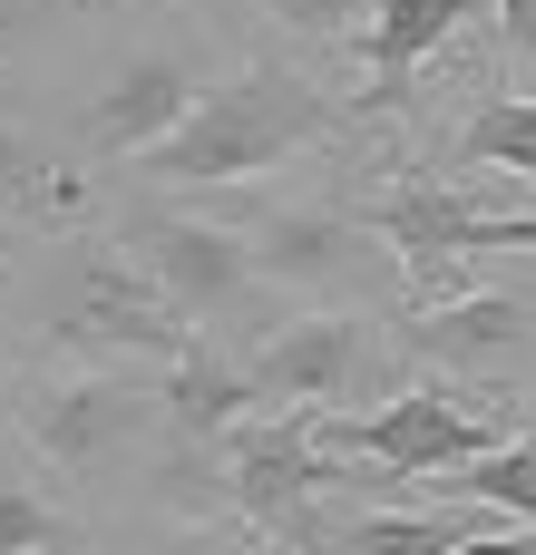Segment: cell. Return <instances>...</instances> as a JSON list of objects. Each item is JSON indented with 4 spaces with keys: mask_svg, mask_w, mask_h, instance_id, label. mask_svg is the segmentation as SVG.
I'll return each mask as SVG.
<instances>
[{
    "mask_svg": "<svg viewBox=\"0 0 536 555\" xmlns=\"http://www.w3.org/2000/svg\"><path fill=\"white\" fill-rule=\"evenodd\" d=\"M371 361H381L371 322H352V312H303V322L264 332L254 380H264V400H283V410H332V400H352V390L371 380Z\"/></svg>",
    "mask_w": 536,
    "mask_h": 555,
    "instance_id": "obj_8",
    "label": "cell"
},
{
    "mask_svg": "<svg viewBox=\"0 0 536 555\" xmlns=\"http://www.w3.org/2000/svg\"><path fill=\"white\" fill-rule=\"evenodd\" d=\"M371 10H381V0H273V20L312 29V39H322V29H352V20L371 29Z\"/></svg>",
    "mask_w": 536,
    "mask_h": 555,
    "instance_id": "obj_18",
    "label": "cell"
},
{
    "mask_svg": "<svg viewBox=\"0 0 536 555\" xmlns=\"http://www.w3.org/2000/svg\"><path fill=\"white\" fill-rule=\"evenodd\" d=\"M0 555H78V537H68V517L49 498L0 488Z\"/></svg>",
    "mask_w": 536,
    "mask_h": 555,
    "instance_id": "obj_17",
    "label": "cell"
},
{
    "mask_svg": "<svg viewBox=\"0 0 536 555\" xmlns=\"http://www.w3.org/2000/svg\"><path fill=\"white\" fill-rule=\"evenodd\" d=\"M0 380H10V371H0Z\"/></svg>",
    "mask_w": 536,
    "mask_h": 555,
    "instance_id": "obj_23",
    "label": "cell"
},
{
    "mask_svg": "<svg viewBox=\"0 0 536 555\" xmlns=\"http://www.w3.org/2000/svg\"><path fill=\"white\" fill-rule=\"evenodd\" d=\"M0 195H20V205H39V176H29V156H20V137H10V107H0Z\"/></svg>",
    "mask_w": 536,
    "mask_h": 555,
    "instance_id": "obj_19",
    "label": "cell"
},
{
    "mask_svg": "<svg viewBox=\"0 0 536 555\" xmlns=\"http://www.w3.org/2000/svg\"><path fill=\"white\" fill-rule=\"evenodd\" d=\"M117 254H127L186 322H215V312H234V302L264 283L254 234H234V224H215V215H176V205L127 215V224H117Z\"/></svg>",
    "mask_w": 536,
    "mask_h": 555,
    "instance_id": "obj_5",
    "label": "cell"
},
{
    "mask_svg": "<svg viewBox=\"0 0 536 555\" xmlns=\"http://www.w3.org/2000/svg\"><path fill=\"white\" fill-rule=\"evenodd\" d=\"M498 39H508V59L536 68V0H498Z\"/></svg>",
    "mask_w": 536,
    "mask_h": 555,
    "instance_id": "obj_20",
    "label": "cell"
},
{
    "mask_svg": "<svg viewBox=\"0 0 536 555\" xmlns=\"http://www.w3.org/2000/svg\"><path fill=\"white\" fill-rule=\"evenodd\" d=\"M469 10H478V0H381V10H371V29H361L371 107H400L410 68H430V59L459 39V20H469Z\"/></svg>",
    "mask_w": 536,
    "mask_h": 555,
    "instance_id": "obj_12",
    "label": "cell"
},
{
    "mask_svg": "<svg viewBox=\"0 0 536 555\" xmlns=\"http://www.w3.org/2000/svg\"><path fill=\"white\" fill-rule=\"evenodd\" d=\"M10 244H20V234H10V215H0V254H10Z\"/></svg>",
    "mask_w": 536,
    "mask_h": 555,
    "instance_id": "obj_22",
    "label": "cell"
},
{
    "mask_svg": "<svg viewBox=\"0 0 536 555\" xmlns=\"http://www.w3.org/2000/svg\"><path fill=\"white\" fill-rule=\"evenodd\" d=\"M312 137H332V98L303 68H234L225 88L195 98V117L156 156H137V176H156V185H244V176L283 166L293 146H312Z\"/></svg>",
    "mask_w": 536,
    "mask_h": 555,
    "instance_id": "obj_1",
    "label": "cell"
},
{
    "mask_svg": "<svg viewBox=\"0 0 536 555\" xmlns=\"http://www.w3.org/2000/svg\"><path fill=\"white\" fill-rule=\"evenodd\" d=\"M352 234H361V215H342V205H273L254 224V263L283 293H332L352 273Z\"/></svg>",
    "mask_w": 536,
    "mask_h": 555,
    "instance_id": "obj_11",
    "label": "cell"
},
{
    "mask_svg": "<svg viewBox=\"0 0 536 555\" xmlns=\"http://www.w3.org/2000/svg\"><path fill=\"white\" fill-rule=\"evenodd\" d=\"M352 215H361V234H381V244L400 254L420 312L478 293V283H469L478 254H536V215L527 205H478V195H459V185H439V176H400L391 195H371V205H352Z\"/></svg>",
    "mask_w": 536,
    "mask_h": 555,
    "instance_id": "obj_2",
    "label": "cell"
},
{
    "mask_svg": "<svg viewBox=\"0 0 536 555\" xmlns=\"http://www.w3.org/2000/svg\"><path fill=\"white\" fill-rule=\"evenodd\" d=\"M137 429H146V400L117 371H98V361H59V371H29L20 380V439L49 468H98Z\"/></svg>",
    "mask_w": 536,
    "mask_h": 555,
    "instance_id": "obj_7",
    "label": "cell"
},
{
    "mask_svg": "<svg viewBox=\"0 0 536 555\" xmlns=\"http://www.w3.org/2000/svg\"><path fill=\"white\" fill-rule=\"evenodd\" d=\"M488 449H508V429L449 390H391L381 410H322V459H371L381 478H459Z\"/></svg>",
    "mask_w": 536,
    "mask_h": 555,
    "instance_id": "obj_4",
    "label": "cell"
},
{
    "mask_svg": "<svg viewBox=\"0 0 536 555\" xmlns=\"http://www.w3.org/2000/svg\"><path fill=\"white\" fill-rule=\"evenodd\" d=\"M59 351H68V361H98V351L186 361L195 332H186V312L107 244V254H78V283H68V302H59Z\"/></svg>",
    "mask_w": 536,
    "mask_h": 555,
    "instance_id": "obj_6",
    "label": "cell"
},
{
    "mask_svg": "<svg viewBox=\"0 0 536 555\" xmlns=\"http://www.w3.org/2000/svg\"><path fill=\"white\" fill-rule=\"evenodd\" d=\"M244 410H273L264 380H254V361H225V351H205V341H195L186 361H166V420H176L186 439H234Z\"/></svg>",
    "mask_w": 536,
    "mask_h": 555,
    "instance_id": "obj_13",
    "label": "cell"
},
{
    "mask_svg": "<svg viewBox=\"0 0 536 555\" xmlns=\"http://www.w3.org/2000/svg\"><path fill=\"white\" fill-rule=\"evenodd\" d=\"M342 468L322 459V410H254L234 439H225V488H234V517L254 537H273L283 555H332L322 537V488Z\"/></svg>",
    "mask_w": 536,
    "mask_h": 555,
    "instance_id": "obj_3",
    "label": "cell"
},
{
    "mask_svg": "<svg viewBox=\"0 0 536 555\" xmlns=\"http://www.w3.org/2000/svg\"><path fill=\"white\" fill-rule=\"evenodd\" d=\"M195 68L186 59H166V49H146V59H127L117 78H107V98L88 107V156H156L186 117H195Z\"/></svg>",
    "mask_w": 536,
    "mask_h": 555,
    "instance_id": "obj_9",
    "label": "cell"
},
{
    "mask_svg": "<svg viewBox=\"0 0 536 555\" xmlns=\"http://www.w3.org/2000/svg\"><path fill=\"white\" fill-rule=\"evenodd\" d=\"M29 10H39V0H0V49H10L20 29H29Z\"/></svg>",
    "mask_w": 536,
    "mask_h": 555,
    "instance_id": "obj_21",
    "label": "cell"
},
{
    "mask_svg": "<svg viewBox=\"0 0 536 555\" xmlns=\"http://www.w3.org/2000/svg\"><path fill=\"white\" fill-rule=\"evenodd\" d=\"M469 546V517H352L332 555H459Z\"/></svg>",
    "mask_w": 536,
    "mask_h": 555,
    "instance_id": "obj_15",
    "label": "cell"
},
{
    "mask_svg": "<svg viewBox=\"0 0 536 555\" xmlns=\"http://www.w3.org/2000/svg\"><path fill=\"white\" fill-rule=\"evenodd\" d=\"M449 498L508 507L518 527H536V439H508V449H488L478 468H459V478H449Z\"/></svg>",
    "mask_w": 536,
    "mask_h": 555,
    "instance_id": "obj_16",
    "label": "cell"
},
{
    "mask_svg": "<svg viewBox=\"0 0 536 555\" xmlns=\"http://www.w3.org/2000/svg\"><path fill=\"white\" fill-rule=\"evenodd\" d=\"M459 166H508L518 185H536V98H478L459 127Z\"/></svg>",
    "mask_w": 536,
    "mask_h": 555,
    "instance_id": "obj_14",
    "label": "cell"
},
{
    "mask_svg": "<svg viewBox=\"0 0 536 555\" xmlns=\"http://www.w3.org/2000/svg\"><path fill=\"white\" fill-rule=\"evenodd\" d=\"M536 312L518 293H459V302H439V312H410V351L420 361H439V371H508L518 351H527Z\"/></svg>",
    "mask_w": 536,
    "mask_h": 555,
    "instance_id": "obj_10",
    "label": "cell"
}]
</instances>
